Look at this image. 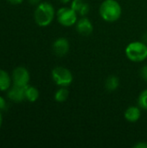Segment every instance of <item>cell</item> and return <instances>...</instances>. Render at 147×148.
I'll return each mask as SVG.
<instances>
[{"instance_id":"1","label":"cell","mask_w":147,"mask_h":148,"mask_svg":"<svg viewBox=\"0 0 147 148\" xmlns=\"http://www.w3.org/2000/svg\"><path fill=\"white\" fill-rule=\"evenodd\" d=\"M122 14L120 4L116 0H104L100 6V15L106 22H115Z\"/></svg>"},{"instance_id":"2","label":"cell","mask_w":147,"mask_h":148,"mask_svg":"<svg viewBox=\"0 0 147 148\" xmlns=\"http://www.w3.org/2000/svg\"><path fill=\"white\" fill-rule=\"evenodd\" d=\"M55 15V11L53 5L48 2H42L36 6L34 17L37 25L41 27H46L52 23Z\"/></svg>"},{"instance_id":"3","label":"cell","mask_w":147,"mask_h":148,"mask_svg":"<svg viewBox=\"0 0 147 148\" xmlns=\"http://www.w3.org/2000/svg\"><path fill=\"white\" fill-rule=\"evenodd\" d=\"M126 57L134 62H140L147 58V45L144 42H130L126 48Z\"/></svg>"},{"instance_id":"4","label":"cell","mask_w":147,"mask_h":148,"mask_svg":"<svg viewBox=\"0 0 147 148\" xmlns=\"http://www.w3.org/2000/svg\"><path fill=\"white\" fill-rule=\"evenodd\" d=\"M78 14L71 7H62L56 12V16L59 23L65 27H70L78 21Z\"/></svg>"},{"instance_id":"5","label":"cell","mask_w":147,"mask_h":148,"mask_svg":"<svg viewBox=\"0 0 147 148\" xmlns=\"http://www.w3.org/2000/svg\"><path fill=\"white\" fill-rule=\"evenodd\" d=\"M52 79L60 87H68L73 82V75L69 69L63 67H56L52 70Z\"/></svg>"},{"instance_id":"6","label":"cell","mask_w":147,"mask_h":148,"mask_svg":"<svg viewBox=\"0 0 147 148\" xmlns=\"http://www.w3.org/2000/svg\"><path fill=\"white\" fill-rule=\"evenodd\" d=\"M29 73L24 67H17L13 70L12 82L13 84L19 87H26L29 82Z\"/></svg>"},{"instance_id":"7","label":"cell","mask_w":147,"mask_h":148,"mask_svg":"<svg viewBox=\"0 0 147 148\" xmlns=\"http://www.w3.org/2000/svg\"><path fill=\"white\" fill-rule=\"evenodd\" d=\"M69 42L64 37L57 38L53 43V51L58 56H63L68 54V52L69 51Z\"/></svg>"},{"instance_id":"8","label":"cell","mask_w":147,"mask_h":148,"mask_svg":"<svg viewBox=\"0 0 147 148\" xmlns=\"http://www.w3.org/2000/svg\"><path fill=\"white\" fill-rule=\"evenodd\" d=\"M75 26L76 30L82 36H89L94 29L92 22L86 16H82L81 18L78 19Z\"/></svg>"},{"instance_id":"9","label":"cell","mask_w":147,"mask_h":148,"mask_svg":"<svg viewBox=\"0 0 147 148\" xmlns=\"http://www.w3.org/2000/svg\"><path fill=\"white\" fill-rule=\"evenodd\" d=\"M7 96L14 102H22L25 100V87H19L14 85L8 91Z\"/></svg>"},{"instance_id":"10","label":"cell","mask_w":147,"mask_h":148,"mask_svg":"<svg viewBox=\"0 0 147 148\" xmlns=\"http://www.w3.org/2000/svg\"><path fill=\"white\" fill-rule=\"evenodd\" d=\"M141 108L139 107H129L125 112V118L129 122H136L139 120L141 116Z\"/></svg>"},{"instance_id":"11","label":"cell","mask_w":147,"mask_h":148,"mask_svg":"<svg viewBox=\"0 0 147 148\" xmlns=\"http://www.w3.org/2000/svg\"><path fill=\"white\" fill-rule=\"evenodd\" d=\"M11 79L10 75L0 69V91H6L10 88Z\"/></svg>"},{"instance_id":"12","label":"cell","mask_w":147,"mask_h":148,"mask_svg":"<svg viewBox=\"0 0 147 148\" xmlns=\"http://www.w3.org/2000/svg\"><path fill=\"white\" fill-rule=\"evenodd\" d=\"M39 98V91L36 88L33 86L25 87V99L30 102H35Z\"/></svg>"},{"instance_id":"13","label":"cell","mask_w":147,"mask_h":148,"mask_svg":"<svg viewBox=\"0 0 147 148\" xmlns=\"http://www.w3.org/2000/svg\"><path fill=\"white\" fill-rule=\"evenodd\" d=\"M69 96V91L67 87H61L55 94V100L58 102H64Z\"/></svg>"},{"instance_id":"14","label":"cell","mask_w":147,"mask_h":148,"mask_svg":"<svg viewBox=\"0 0 147 148\" xmlns=\"http://www.w3.org/2000/svg\"><path fill=\"white\" fill-rule=\"evenodd\" d=\"M119 84H120L119 78L115 75H110L109 77H107L106 83H105L106 88L110 92L116 90L119 87Z\"/></svg>"},{"instance_id":"15","label":"cell","mask_w":147,"mask_h":148,"mask_svg":"<svg viewBox=\"0 0 147 148\" xmlns=\"http://www.w3.org/2000/svg\"><path fill=\"white\" fill-rule=\"evenodd\" d=\"M139 107L144 110H147V89L141 92L138 99Z\"/></svg>"},{"instance_id":"16","label":"cell","mask_w":147,"mask_h":148,"mask_svg":"<svg viewBox=\"0 0 147 148\" xmlns=\"http://www.w3.org/2000/svg\"><path fill=\"white\" fill-rule=\"evenodd\" d=\"M86 4V3L83 0H73L71 3V8L77 12V14L80 13V11L82 10V8L84 7V5Z\"/></svg>"},{"instance_id":"17","label":"cell","mask_w":147,"mask_h":148,"mask_svg":"<svg viewBox=\"0 0 147 148\" xmlns=\"http://www.w3.org/2000/svg\"><path fill=\"white\" fill-rule=\"evenodd\" d=\"M140 75L143 80L147 81V65H145L140 70Z\"/></svg>"},{"instance_id":"18","label":"cell","mask_w":147,"mask_h":148,"mask_svg":"<svg viewBox=\"0 0 147 148\" xmlns=\"http://www.w3.org/2000/svg\"><path fill=\"white\" fill-rule=\"evenodd\" d=\"M5 108H6V101L3 99V97L0 96V111L5 109Z\"/></svg>"},{"instance_id":"19","label":"cell","mask_w":147,"mask_h":148,"mask_svg":"<svg viewBox=\"0 0 147 148\" xmlns=\"http://www.w3.org/2000/svg\"><path fill=\"white\" fill-rule=\"evenodd\" d=\"M134 147L135 148H147V143L141 141V142H139V143L136 144V145L134 146Z\"/></svg>"},{"instance_id":"20","label":"cell","mask_w":147,"mask_h":148,"mask_svg":"<svg viewBox=\"0 0 147 148\" xmlns=\"http://www.w3.org/2000/svg\"><path fill=\"white\" fill-rule=\"evenodd\" d=\"M7 1L12 4H19L23 2V0H7Z\"/></svg>"},{"instance_id":"21","label":"cell","mask_w":147,"mask_h":148,"mask_svg":"<svg viewBox=\"0 0 147 148\" xmlns=\"http://www.w3.org/2000/svg\"><path fill=\"white\" fill-rule=\"evenodd\" d=\"M29 2L33 5H38L41 3V0H29Z\"/></svg>"},{"instance_id":"22","label":"cell","mask_w":147,"mask_h":148,"mask_svg":"<svg viewBox=\"0 0 147 148\" xmlns=\"http://www.w3.org/2000/svg\"><path fill=\"white\" fill-rule=\"evenodd\" d=\"M143 42H144L145 43H147V32L146 33H145L144 36H143Z\"/></svg>"},{"instance_id":"23","label":"cell","mask_w":147,"mask_h":148,"mask_svg":"<svg viewBox=\"0 0 147 148\" xmlns=\"http://www.w3.org/2000/svg\"><path fill=\"white\" fill-rule=\"evenodd\" d=\"M59 1L62 3H68L71 0H59Z\"/></svg>"},{"instance_id":"24","label":"cell","mask_w":147,"mask_h":148,"mask_svg":"<svg viewBox=\"0 0 147 148\" xmlns=\"http://www.w3.org/2000/svg\"><path fill=\"white\" fill-rule=\"evenodd\" d=\"M2 124H3V116H2V114L0 112V128L2 127Z\"/></svg>"}]
</instances>
